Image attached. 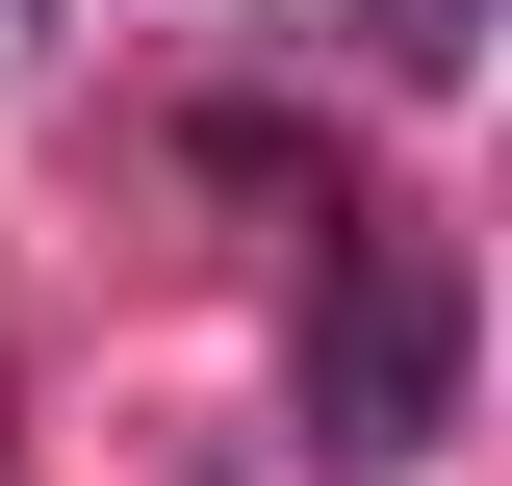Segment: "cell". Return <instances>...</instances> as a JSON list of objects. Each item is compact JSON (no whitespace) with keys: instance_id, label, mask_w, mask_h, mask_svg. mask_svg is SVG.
<instances>
[{"instance_id":"1","label":"cell","mask_w":512,"mask_h":486,"mask_svg":"<svg viewBox=\"0 0 512 486\" xmlns=\"http://www.w3.org/2000/svg\"><path fill=\"white\" fill-rule=\"evenodd\" d=\"M436 435H461V256L436 231H333V282H308V461L410 486Z\"/></svg>"},{"instance_id":"2","label":"cell","mask_w":512,"mask_h":486,"mask_svg":"<svg viewBox=\"0 0 512 486\" xmlns=\"http://www.w3.org/2000/svg\"><path fill=\"white\" fill-rule=\"evenodd\" d=\"M384 52H410V77H461V52H487V0H384Z\"/></svg>"},{"instance_id":"3","label":"cell","mask_w":512,"mask_h":486,"mask_svg":"<svg viewBox=\"0 0 512 486\" xmlns=\"http://www.w3.org/2000/svg\"><path fill=\"white\" fill-rule=\"evenodd\" d=\"M0 77H26V0H0Z\"/></svg>"}]
</instances>
